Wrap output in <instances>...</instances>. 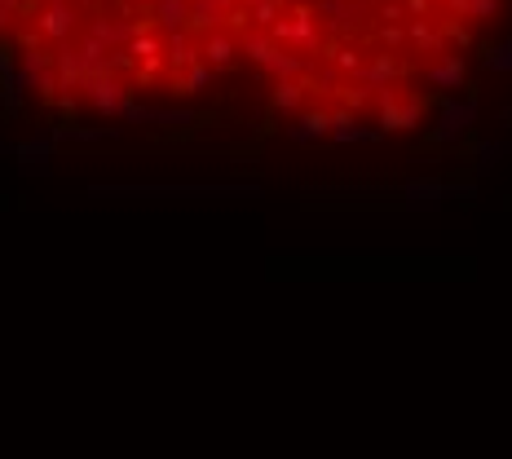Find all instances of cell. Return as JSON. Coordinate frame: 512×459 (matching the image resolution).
Wrapping results in <instances>:
<instances>
[{
  "instance_id": "7a4b0ae2",
  "label": "cell",
  "mask_w": 512,
  "mask_h": 459,
  "mask_svg": "<svg viewBox=\"0 0 512 459\" xmlns=\"http://www.w3.org/2000/svg\"><path fill=\"white\" fill-rule=\"evenodd\" d=\"M0 58L49 98L102 111L226 76L217 0H0Z\"/></svg>"
},
{
  "instance_id": "6da1fadb",
  "label": "cell",
  "mask_w": 512,
  "mask_h": 459,
  "mask_svg": "<svg viewBox=\"0 0 512 459\" xmlns=\"http://www.w3.org/2000/svg\"><path fill=\"white\" fill-rule=\"evenodd\" d=\"M512 0H217L226 71H248L314 124L393 128L464 80Z\"/></svg>"
}]
</instances>
